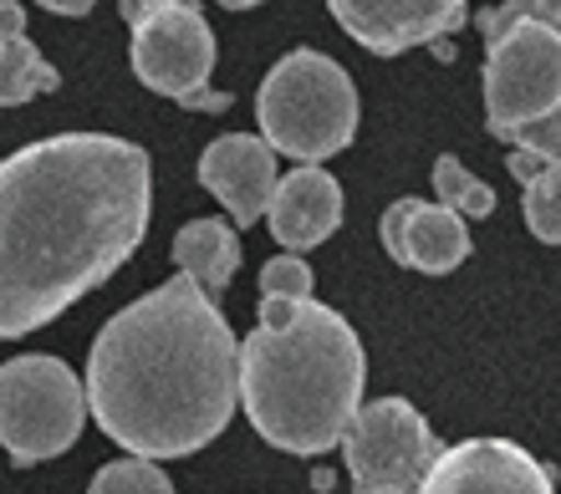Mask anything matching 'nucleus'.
<instances>
[{"mask_svg":"<svg viewBox=\"0 0 561 494\" xmlns=\"http://www.w3.org/2000/svg\"><path fill=\"white\" fill-rule=\"evenodd\" d=\"M516 15H526V21H541V26L561 31V0H505Z\"/></svg>","mask_w":561,"mask_h":494,"instance_id":"nucleus-21","label":"nucleus"},{"mask_svg":"<svg viewBox=\"0 0 561 494\" xmlns=\"http://www.w3.org/2000/svg\"><path fill=\"white\" fill-rule=\"evenodd\" d=\"M88 494H174V480L148 459H113L92 474Z\"/></svg>","mask_w":561,"mask_h":494,"instance_id":"nucleus-18","label":"nucleus"},{"mask_svg":"<svg viewBox=\"0 0 561 494\" xmlns=\"http://www.w3.org/2000/svg\"><path fill=\"white\" fill-rule=\"evenodd\" d=\"M276 153L255 133H225L199 153V184L230 209L236 225L266 219V204L276 194Z\"/></svg>","mask_w":561,"mask_h":494,"instance_id":"nucleus-11","label":"nucleus"},{"mask_svg":"<svg viewBox=\"0 0 561 494\" xmlns=\"http://www.w3.org/2000/svg\"><path fill=\"white\" fill-rule=\"evenodd\" d=\"M225 11H251V5H261V0H220Z\"/></svg>","mask_w":561,"mask_h":494,"instance_id":"nucleus-23","label":"nucleus"},{"mask_svg":"<svg viewBox=\"0 0 561 494\" xmlns=\"http://www.w3.org/2000/svg\"><path fill=\"white\" fill-rule=\"evenodd\" d=\"M128 31H134V77L148 92L174 97L199 113H225L230 97L209 92V72H215V31H209L199 0H123L118 5Z\"/></svg>","mask_w":561,"mask_h":494,"instance_id":"nucleus-6","label":"nucleus"},{"mask_svg":"<svg viewBox=\"0 0 561 494\" xmlns=\"http://www.w3.org/2000/svg\"><path fill=\"white\" fill-rule=\"evenodd\" d=\"M434 189H439L444 209H455L459 219H485L490 209H495V189L480 184L455 153H439V159H434Z\"/></svg>","mask_w":561,"mask_h":494,"instance_id":"nucleus-17","label":"nucleus"},{"mask_svg":"<svg viewBox=\"0 0 561 494\" xmlns=\"http://www.w3.org/2000/svg\"><path fill=\"white\" fill-rule=\"evenodd\" d=\"M337 26L373 57H403L465 26V0H327Z\"/></svg>","mask_w":561,"mask_h":494,"instance_id":"nucleus-10","label":"nucleus"},{"mask_svg":"<svg viewBox=\"0 0 561 494\" xmlns=\"http://www.w3.org/2000/svg\"><path fill=\"white\" fill-rule=\"evenodd\" d=\"M82 393L128 459L199 453L240 407V336L190 276H174L98 332Z\"/></svg>","mask_w":561,"mask_h":494,"instance_id":"nucleus-2","label":"nucleus"},{"mask_svg":"<svg viewBox=\"0 0 561 494\" xmlns=\"http://www.w3.org/2000/svg\"><path fill=\"white\" fill-rule=\"evenodd\" d=\"M36 5H46L51 15H88L98 0H36Z\"/></svg>","mask_w":561,"mask_h":494,"instance_id":"nucleus-22","label":"nucleus"},{"mask_svg":"<svg viewBox=\"0 0 561 494\" xmlns=\"http://www.w3.org/2000/svg\"><path fill=\"white\" fill-rule=\"evenodd\" d=\"M485 36V128L495 138L561 113V31L526 21L511 5L480 11Z\"/></svg>","mask_w":561,"mask_h":494,"instance_id":"nucleus-5","label":"nucleus"},{"mask_svg":"<svg viewBox=\"0 0 561 494\" xmlns=\"http://www.w3.org/2000/svg\"><path fill=\"white\" fill-rule=\"evenodd\" d=\"M505 143L526 148V153H536V159H547V163H561V113L541 117V123H526V128H516V133H505Z\"/></svg>","mask_w":561,"mask_h":494,"instance_id":"nucleus-20","label":"nucleus"},{"mask_svg":"<svg viewBox=\"0 0 561 494\" xmlns=\"http://www.w3.org/2000/svg\"><path fill=\"white\" fill-rule=\"evenodd\" d=\"M373 494H399V490H373Z\"/></svg>","mask_w":561,"mask_h":494,"instance_id":"nucleus-24","label":"nucleus"},{"mask_svg":"<svg viewBox=\"0 0 561 494\" xmlns=\"http://www.w3.org/2000/svg\"><path fill=\"white\" fill-rule=\"evenodd\" d=\"M57 88L61 72L26 36V11L15 0H0V107H15V102H31Z\"/></svg>","mask_w":561,"mask_h":494,"instance_id":"nucleus-14","label":"nucleus"},{"mask_svg":"<svg viewBox=\"0 0 561 494\" xmlns=\"http://www.w3.org/2000/svg\"><path fill=\"white\" fill-rule=\"evenodd\" d=\"M470 225L444 209V204H424L409 199V215L399 225V250L393 261L409 265V271H424V276H449L455 265L470 261Z\"/></svg>","mask_w":561,"mask_h":494,"instance_id":"nucleus-13","label":"nucleus"},{"mask_svg":"<svg viewBox=\"0 0 561 494\" xmlns=\"http://www.w3.org/2000/svg\"><path fill=\"white\" fill-rule=\"evenodd\" d=\"M434 453H439L434 428L409 398H373L357 407L347 434H342V459H347L357 494H414L424 469L434 464Z\"/></svg>","mask_w":561,"mask_h":494,"instance_id":"nucleus-8","label":"nucleus"},{"mask_svg":"<svg viewBox=\"0 0 561 494\" xmlns=\"http://www.w3.org/2000/svg\"><path fill=\"white\" fill-rule=\"evenodd\" d=\"M82 423H88V393L61 357L21 352L0 363V449L15 464H42L67 453L82 438Z\"/></svg>","mask_w":561,"mask_h":494,"instance_id":"nucleus-7","label":"nucleus"},{"mask_svg":"<svg viewBox=\"0 0 561 494\" xmlns=\"http://www.w3.org/2000/svg\"><path fill=\"white\" fill-rule=\"evenodd\" d=\"M255 117L271 153L296 163H322L353 143L357 88L347 67L322 57L317 46H296L276 61L255 92Z\"/></svg>","mask_w":561,"mask_h":494,"instance_id":"nucleus-4","label":"nucleus"},{"mask_svg":"<svg viewBox=\"0 0 561 494\" xmlns=\"http://www.w3.org/2000/svg\"><path fill=\"white\" fill-rule=\"evenodd\" d=\"M363 382L368 357L353 321L311 296H261V326L240 342V407L271 449L301 459L337 449Z\"/></svg>","mask_w":561,"mask_h":494,"instance_id":"nucleus-3","label":"nucleus"},{"mask_svg":"<svg viewBox=\"0 0 561 494\" xmlns=\"http://www.w3.org/2000/svg\"><path fill=\"white\" fill-rule=\"evenodd\" d=\"M311 286H317V276H311V265L301 261V255H271L266 265H261V296H291V301H301V296H311Z\"/></svg>","mask_w":561,"mask_h":494,"instance_id":"nucleus-19","label":"nucleus"},{"mask_svg":"<svg viewBox=\"0 0 561 494\" xmlns=\"http://www.w3.org/2000/svg\"><path fill=\"white\" fill-rule=\"evenodd\" d=\"M505 169H511V179H520V215H526L531 234L541 245H561V163L511 148Z\"/></svg>","mask_w":561,"mask_h":494,"instance_id":"nucleus-16","label":"nucleus"},{"mask_svg":"<svg viewBox=\"0 0 561 494\" xmlns=\"http://www.w3.org/2000/svg\"><path fill=\"white\" fill-rule=\"evenodd\" d=\"M174 265H179V276H190L194 286L215 301L240 271L236 230H230L225 219H190V225L174 234Z\"/></svg>","mask_w":561,"mask_h":494,"instance_id":"nucleus-15","label":"nucleus"},{"mask_svg":"<svg viewBox=\"0 0 561 494\" xmlns=\"http://www.w3.org/2000/svg\"><path fill=\"white\" fill-rule=\"evenodd\" d=\"M153 163L113 133H57L0 159V342L42 332L134 261Z\"/></svg>","mask_w":561,"mask_h":494,"instance_id":"nucleus-1","label":"nucleus"},{"mask_svg":"<svg viewBox=\"0 0 561 494\" xmlns=\"http://www.w3.org/2000/svg\"><path fill=\"white\" fill-rule=\"evenodd\" d=\"M271 234L286 255H307L322 240H332V230L342 225V189L337 179L327 174L322 163H296L291 174L276 179V194L266 204Z\"/></svg>","mask_w":561,"mask_h":494,"instance_id":"nucleus-12","label":"nucleus"},{"mask_svg":"<svg viewBox=\"0 0 561 494\" xmlns=\"http://www.w3.org/2000/svg\"><path fill=\"white\" fill-rule=\"evenodd\" d=\"M414 494H557L551 469L511 438H465L434 453Z\"/></svg>","mask_w":561,"mask_h":494,"instance_id":"nucleus-9","label":"nucleus"}]
</instances>
